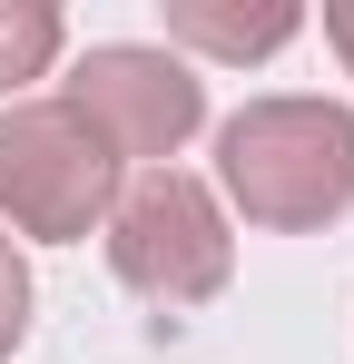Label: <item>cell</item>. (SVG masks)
<instances>
[{"label": "cell", "instance_id": "1", "mask_svg": "<svg viewBox=\"0 0 354 364\" xmlns=\"http://www.w3.org/2000/svg\"><path fill=\"white\" fill-rule=\"evenodd\" d=\"M217 187L246 227L305 237L354 207V109L335 99H246L217 128Z\"/></svg>", "mask_w": 354, "mask_h": 364}, {"label": "cell", "instance_id": "2", "mask_svg": "<svg viewBox=\"0 0 354 364\" xmlns=\"http://www.w3.org/2000/svg\"><path fill=\"white\" fill-rule=\"evenodd\" d=\"M109 266L128 296L148 305H207L236 276V237H227V207L217 187L187 178V168H138L109 207Z\"/></svg>", "mask_w": 354, "mask_h": 364}, {"label": "cell", "instance_id": "3", "mask_svg": "<svg viewBox=\"0 0 354 364\" xmlns=\"http://www.w3.org/2000/svg\"><path fill=\"white\" fill-rule=\"evenodd\" d=\"M109 207H118V158L69 99L0 109V217L20 237L79 246L89 227H109Z\"/></svg>", "mask_w": 354, "mask_h": 364}, {"label": "cell", "instance_id": "4", "mask_svg": "<svg viewBox=\"0 0 354 364\" xmlns=\"http://www.w3.org/2000/svg\"><path fill=\"white\" fill-rule=\"evenodd\" d=\"M69 109L109 138V158H148L168 168L177 148L207 128V79L177 60V50H148V40H99L69 69Z\"/></svg>", "mask_w": 354, "mask_h": 364}, {"label": "cell", "instance_id": "5", "mask_svg": "<svg viewBox=\"0 0 354 364\" xmlns=\"http://www.w3.org/2000/svg\"><path fill=\"white\" fill-rule=\"evenodd\" d=\"M305 10L286 0H256V10H217V0H168V50H207V60H276Z\"/></svg>", "mask_w": 354, "mask_h": 364}, {"label": "cell", "instance_id": "6", "mask_svg": "<svg viewBox=\"0 0 354 364\" xmlns=\"http://www.w3.org/2000/svg\"><path fill=\"white\" fill-rule=\"evenodd\" d=\"M59 40H69V20H59L50 0H0V99H10V89H30V79L50 69Z\"/></svg>", "mask_w": 354, "mask_h": 364}, {"label": "cell", "instance_id": "7", "mask_svg": "<svg viewBox=\"0 0 354 364\" xmlns=\"http://www.w3.org/2000/svg\"><path fill=\"white\" fill-rule=\"evenodd\" d=\"M30 335V266H20V246L0 237V355Z\"/></svg>", "mask_w": 354, "mask_h": 364}, {"label": "cell", "instance_id": "8", "mask_svg": "<svg viewBox=\"0 0 354 364\" xmlns=\"http://www.w3.org/2000/svg\"><path fill=\"white\" fill-rule=\"evenodd\" d=\"M325 40H335V60L354 69V0H325Z\"/></svg>", "mask_w": 354, "mask_h": 364}]
</instances>
